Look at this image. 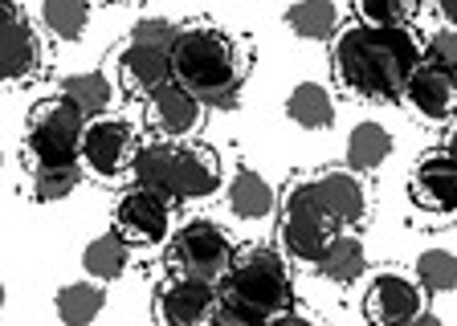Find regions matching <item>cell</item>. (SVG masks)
Listing matches in <instances>:
<instances>
[{"instance_id":"6da1fadb","label":"cell","mask_w":457,"mask_h":326,"mask_svg":"<svg viewBox=\"0 0 457 326\" xmlns=\"http://www.w3.org/2000/svg\"><path fill=\"white\" fill-rule=\"evenodd\" d=\"M420 61H425V45L412 29H380V25L352 20L331 37L335 82L363 102L400 98Z\"/></svg>"},{"instance_id":"7a4b0ae2","label":"cell","mask_w":457,"mask_h":326,"mask_svg":"<svg viewBox=\"0 0 457 326\" xmlns=\"http://www.w3.org/2000/svg\"><path fill=\"white\" fill-rule=\"evenodd\" d=\"M249 53L237 37L212 20H184L171 41V82L200 102H228L245 82Z\"/></svg>"},{"instance_id":"3957f363","label":"cell","mask_w":457,"mask_h":326,"mask_svg":"<svg viewBox=\"0 0 457 326\" xmlns=\"http://www.w3.org/2000/svg\"><path fill=\"white\" fill-rule=\"evenodd\" d=\"M139 188L163 192L171 204L176 200H209L225 183L220 155L204 143H184V139H147L135 143L131 167Z\"/></svg>"},{"instance_id":"277c9868","label":"cell","mask_w":457,"mask_h":326,"mask_svg":"<svg viewBox=\"0 0 457 326\" xmlns=\"http://www.w3.org/2000/svg\"><path fill=\"white\" fill-rule=\"evenodd\" d=\"M86 123L90 118L70 98H41L25 118V167L29 172H46V167L82 163Z\"/></svg>"},{"instance_id":"5b68a950","label":"cell","mask_w":457,"mask_h":326,"mask_svg":"<svg viewBox=\"0 0 457 326\" xmlns=\"http://www.w3.org/2000/svg\"><path fill=\"white\" fill-rule=\"evenodd\" d=\"M278 232H282V249L290 261L303 265H319L327 240L335 237V224L323 208V196L314 188V175H298L290 180L282 196H278Z\"/></svg>"},{"instance_id":"8992f818","label":"cell","mask_w":457,"mask_h":326,"mask_svg":"<svg viewBox=\"0 0 457 326\" xmlns=\"http://www.w3.org/2000/svg\"><path fill=\"white\" fill-rule=\"evenodd\" d=\"M220 294L237 297L245 306L262 310L266 318H274L278 310L290 306V269H286V257L270 245H249L233 257L228 273L217 281Z\"/></svg>"},{"instance_id":"52a82bcc","label":"cell","mask_w":457,"mask_h":326,"mask_svg":"<svg viewBox=\"0 0 457 326\" xmlns=\"http://www.w3.org/2000/svg\"><path fill=\"white\" fill-rule=\"evenodd\" d=\"M233 257H237V249H233L228 232L217 221L196 216V221H184L180 229L171 232V269L184 273V278H200L209 286H217L228 273Z\"/></svg>"},{"instance_id":"ba28073f","label":"cell","mask_w":457,"mask_h":326,"mask_svg":"<svg viewBox=\"0 0 457 326\" xmlns=\"http://www.w3.org/2000/svg\"><path fill=\"white\" fill-rule=\"evenodd\" d=\"M46 49L17 0H0V86H21L41 74Z\"/></svg>"},{"instance_id":"9c48e42d","label":"cell","mask_w":457,"mask_h":326,"mask_svg":"<svg viewBox=\"0 0 457 326\" xmlns=\"http://www.w3.org/2000/svg\"><path fill=\"white\" fill-rule=\"evenodd\" d=\"M131 151H135V134L131 123L119 115H98L86 123L82 134V167L98 180H119L131 167Z\"/></svg>"},{"instance_id":"30bf717a","label":"cell","mask_w":457,"mask_h":326,"mask_svg":"<svg viewBox=\"0 0 457 326\" xmlns=\"http://www.w3.org/2000/svg\"><path fill=\"white\" fill-rule=\"evenodd\" d=\"M212 306H217V286L184 273L163 278L152 294V314L160 326H209Z\"/></svg>"},{"instance_id":"8fae6325","label":"cell","mask_w":457,"mask_h":326,"mask_svg":"<svg viewBox=\"0 0 457 326\" xmlns=\"http://www.w3.org/2000/svg\"><path fill=\"white\" fill-rule=\"evenodd\" d=\"M114 232L127 245H160L171 232V200L152 188H127L114 204Z\"/></svg>"},{"instance_id":"7c38bea8","label":"cell","mask_w":457,"mask_h":326,"mask_svg":"<svg viewBox=\"0 0 457 326\" xmlns=\"http://www.w3.org/2000/svg\"><path fill=\"white\" fill-rule=\"evenodd\" d=\"M425 310V289L417 286V278L409 273H396V269H384L368 281V294H363V314L371 326H409L412 318Z\"/></svg>"},{"instance_id":"4fadbf2b","label":"cell","mask_w":457,"mask_h":326,"mask_svg":"<svg viewBox=\"0 0 457 326\" xmlns=\"http://www.w3.org/2000/svg\"><path fill=\"white\" fill-rule=\"evenodd\" d=\"M409 196L428 216H457V155L445 147L420 155L409 175Z\"/></svg>"},{"instance_id":"5bb4252c","label":"cell","mask_w":457,"mask_h":326,"mask_svg":"<svg viewBox=\"0 0 457 326\" xmlns=\"http://www.w3.org/2000/svg\"><path fill=\"white\" fill-rule=\"evenodd\" d=\"M314 188L323 196V208L335 229H352V224L368 221L371 188H368V180H363V172H352V167H323V172H314Z\"/></svg>"},{"instance_id":"9a60e30c","label":"cell","mask_w":457,"mask_h":326,"mask_svg":"<svg viewBox=\"0 0 457 326\" xmlns=\"http://www.w3.org/2000/svg\"><path fill=\"white\" fill-rule=\"evenodd\" d=\"M114 74H119V86L135 98H147L171 82V49L163 45H147V41H131L114 53Z\"/></svg>"},{"instance_id":"2e32d148","label":"cell","mask_w":457,"mask_h":326,"mask_svg":"<svg viewBox=\"0 0 457 326\" xmlns=\"http://www.w3.org/2000/svg\"><path fill=\"white\" fill-rule=\"evenodd\" d=\"M143 102H147V126L155 131V139H184L204 118V102L196 94H188L180 82H163Z\"/></svg>"},{"instance_id":"e0dca14e","label":"cell","mask_w":457,"mask_h":326,"mask_svg":"<svg viewBox=\"0 0 457 326\" xmlns=\"http://www.w3.org/2000/svg\"><path fill=\"white\" fill-rule=\"evenodd\" d=\"M400 98H404V102L412 106V115H420L425 123H449V118L457 115V74L420 61Z\"/></svg>"},{"instance_id":"ac0fdd59","label":"cell","mask_w":457,"mask_h":326,"mask_svg":"<svg viewBox=\"0 0 457 326\" xmlns=\"http://www.w3.org/2000/svg\"><path fill=\"white\" fill-rule=\"evenodd\" d=\"M228 212H233L237 221H249V224L274 216L278 212L274 183H270L262 172H253V167H241V172L228 180Z\"/></svg>"},{"instance_id":"d6986e66","label":"cell","mask_w":457,"mask_h":326,"mask_svg":"<svg viewBox=\"0 0 457 326\" xmlns=\"http://www.w3.org/2000/svg\"><path fill=\"white\" fill-rule=\"evenodd\" d=\"M314 269L323 278L339 281V286H352V281H360L363 269H368V249H363V240L355 232H335Z\"/></svg>"},{"instance_id":"ffe728a7","label":"cell","mask_w":457,"mask_h":326,"mask_svg":"<svg viewBox=\"0 0 457 326\" xmlns=\"http://www.w3.org/2000/svg\"><path fill=\"white\" fill-rule=\"evenodd\" d=\"M106 306L103 281H70L54 294V314L62 326H90Z\"/></svg>"},{"instance_id":"44dd1931","label":"cell","mask_w":457,"mask_h":326,"mask_svg":"<svg viewBox=\"0 0 457 326\" xmlns=\"http://www.w3.org/2000/svg\"><path fill=\"white\" fill-rule=\"evenodd\" d=\"M286 118L298 123L303 131H323L335 123V98L327 86L319 82H298L290 94H286Z\"/></svg>"},{"instance_id":"7402d4cb","label":"cell","mask_w":457,"mask_h":326,"mask_svg":"<svg viewBox=\"0 0 457 326\" xmlns=\"http://www.w3.org/2000/svg\"><path fill=\"white\" fill-rule=\"evenodd\" d=\"M127 261H131V245H127L119 232H103L82 249V269L90 281H114L127 273Z\"/></svg>"},{"instance_id":"603a6c76","label":"cell","mask_w":457,"mask_h":326,"mask_svg":"<svg viewBox=\"0 0 457 326\" xmlns=\"http://www.w3.org/2000/svg\"><path fill=\"white\" fill-rule=\"evenodd\" d=\"M392 155V134L380 123H355L347 134V167L352 172H376Z\"/></svg>"},{"instance_id":"cb8c5ba5","label":"cell","mask_w":457,"mask_h":326,"mask_svg":"<svg viewBox=\"0 0 457 326\" xmlns=\"http://www.w3.org/2000/svg\"><path fill=\"white\" fill-rule=\"evenodd\" d=\"M62 98H70L86 118H98V115H106L114 102V82L106 74H98V69H90V74H70L66 82H62Z\"/></svg>"},{"instance_id":"d4e9b609","label":"cell","mask_w":457,"mask_h":326,"mask_svg":"<svg viewBox=\"0 0 457 326\" xmlns=\"http://www.w3.org/2000/svg\"><path fill=\"white\" fill-rule=\"evenodd\" d=\"M286 25L306 41H327L339 33V9L335 0H298L286 9Z\"/></svg>"},{"instance_id":"484cf974","label":"cell","mask_w":457,"mask_h":326,"mask_svg":"<svg viewBox=\"0 0 457 326\" xmlns=\"http://www.w3.org/2000/svg\"><path fill=\"white\" fill-rule=\"evenodd\" d=\"M90 20V4L86 0H46L41 4V25L62 41H78Z\"/></svg>"},{"instance_id":"4316f807","label":"cell","mask_w":457,"mask_h":326,"mask_svg":"<svg viewBox=\"0 0 457 326\" xmlns=\"http://www.w3.org/2000/svg\"><path fill=\"white\" fill-rule=\"evenodd\" d=\"M420 4L425 0H355L363 25H380V29H412Z\"/></svg>"},{"instance_id":"83f0119b","label":"cell","mask_w":457,"mask_h":326,"mask_svg":"<svg viewBox=\"0 0 457 326\" xmlns=\"http://www.w3.org/2000/svg\"><path fill=\"white\" fill-rule=\"evenodd\" d=\"M29 196L37 204H57L66 200V196L78 192V183H82V163H70V167H46V172H29Z\"/></svg>"},{"instance_id":"f1b7e54d","label":"cell","mask_w":457,"mask_h":326,"mask_svg":"<svg viewBox=\"0 0 457 326\" xmlns=\"http://www.w3.org/2000/svg\"><path fill=\"white\" fill-rule=\"evenodd\" d=\"M417 286L428 294H449L457 289V253L449 249H425L417 257Z\"/></svg>"},{"instance_id":"f546056e","label":"cell","mask_w":457,"mask_h":326,"mask_svg":"<svg viewBox=\"0 0 457 326\" xmlns=\"http://www.w3.org/2000/svg\"><path fill=\"white\" fill-rule=\"evenodd\" d=\"M425 61L437 69H449V74H457V29H437L433 37L425 41Z\"/></svg>"},{"instance_id":"4dcf8cb0","label":"cell","mask_w":457,"mask_h":326,"mask_svg":"<svg viewBox=\"0 0 457 326\" xmlns=\"http://www.w3.org/2000/svg\"><path fill=\"white\" fill-rule=\"evenodd\" d=\"M176 20H163V17H143L131 25V41H147V45H163L171 49V41H176Z\"/></svg>"},{"instance_id":"1f68e13d","label":"cell","mask_w":457,"mask_h":326,"mask_svg":"<svg viewBox=\"0 0 457 326\" xmlns=\"http://www.w3.org/2000/svg\"><path fill=\"white\" fill-rule=\"evenodd\" d=\"M266 326H323V322H319L314 314H306V310H298V306H286V310H278Z\"/></svg>"},{"instance_id":"d6a6232c","label":"cell","mask_w":457,"mask_h":326,"mask_svg":"<svg viewBox=\"0 0 457 326\" xmlns=\"http://www.w3.org/2000/svg\"><path fill=\"white\" fill-rule=\"evenodd\" d=\"M437 12L445 17L449 29H457V0H437Z\"/></svg>"},{"instance_id":"836d02e7","label":"cell","mask_w":457,"mask_h":326,"mask_svg":"<svg viewBox=\"0 0 457 326\" xmlns=\"http://www.w3.org/2000/svg\"><path fill=\"white\" fill-rule=\"evenodd\" d=\"M409 326H445V322H441V318L437 314H433V310H420V314L417 318H412V322Z\"/></svg>"},{"instance_id":"e575fe53","label":"cell","mask_w":457,"mask_h":326,"mask_svg":"<svg viewBox=\"0 0 457 326\" xmlns=\"http://www.w3.org/2000/svg\"><path fill=\"white\" fill-rule=\"evenodd\" d=\"M445 151H449V155H457V126H453V131H449V143H445Z\"/></svg>"},{"instance_id":"d590c367","label":"cell","mask_w":457,"mask_h":326,"mask_svg":"<svg viewBox=\"0 0 457 326\" xmlns=\"http://www.w3.org/2000/svg\"><path fill=\"white\" fill-rule=\"evenodd\" d=\"M0 306H4V281H0Z\"/></svg>"},{"instance_id":"8d00e7d4","label":"cell","mask_w":457,"mask_h":326,"mask_svg":"<svg viewBox=\"0 0 457 326\" xmlns=\"http://www.w3.org/2000/svg\"><path fill=\"white\" fill-rule=\"evenodd\" d=\"M0 163H4V159H0Z\"/></svg>"}]
</instances>
